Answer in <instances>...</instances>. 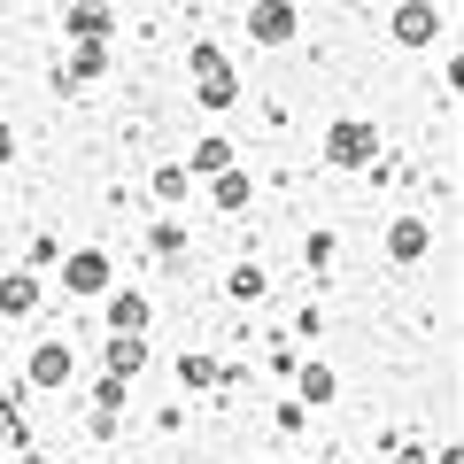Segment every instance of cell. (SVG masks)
<instances>
[{
  "mask_svg": "<svg viewBox=\"0 0 464 464\" xmlns=\"http://www.w3.org/2000/svg\"><path fill=\"white\" fill-rule=\"evenodd\" d=\"M325 155H333V170H364L372 155H380V132H372V124H356V116H341V124L325 132Z\"/></svg>",
  "mask_w": 464,
  "mask_h": 464,
  "instance_id": "obj_1",
  "label": "cell"
},
{
  "mask_svg": "<svg viewBox=\"0 0 464 464\" xmlns=\"http://www.w3.org/2000/svg\"><path fill=\"white\" fill-rule=\"evenodd\" d=\"M194 78H201V109H232L240 85H232V63L217 47H194Z\"/></svg>",
  "mask_w": 464,
  "mask_h": 464,
  "instance_id": "obj_2",
  "label": "cell"
},
{
  "mask_svg": "<svg viewBox=\"0 0 464 464\" xmlns=\"http://www.w3.org/2000/svg\"><path fill=\"white\" fill-rule=\"evenodd\" d=\"M248 32L264 39V47H286V39H295V0H256Z\"/></svg>",
  "mask_w": 464,
  "mask_h": 464,
  "instance_id": "obj_3",
  "label": "cell"
},
{
  "mask_svg": "<svg viewBox=\"0 0 464 464\" xmlns=\"http://www.w3.org/2000/svg\"><path fill=\"white\" fill-rule=\"evenodd\" d=\"M433 32H441V16H433L426 0H402V8H395V39H402V47H426Z\"/></svg>",
  "mask_w": 464,
  "mask_h": 464,
  "instance_id": "obj_4",
  "label": "cell"
},
{
  "mask_svg": "<svg viewBox=\"0 0 464 464\" xmlns=\"http://www.w3.org/2000/svg\"><path fill=\"white\" fill-rule=\"evenodd\" d=\"M70 32H78V47H101V39L116 32V16L101 8V0H78V8H70Z\"/></svg>",
  "mask_w": 464,
  "mask_h": 464,
  "instance_id": "obj_5",
  "label": "cell"
},
{
  "mask_svg": "<svg viewBox=\"0 0 464 464\" xmlns=\"http://www.w3.org/2000/svg\"><path fill=\"white\" fill-rule=\"evenodd\" d=\"M70 380V348L63 341H39L32 348V387H63Z\"/></svg>",
  "mask_w": 464,
  "mask_h": 464,
  "instance_id": "obj_6",
  "label": "cell"
},
{
  "mask_svg": "<svg viewBox=\"0 0 464 464\" xmlns=\"http://www.w3.org/2000/svg\"><path fill=\"white\" fill-rule=\"evenodd\" d=\"M63 279H70V295H101L109 286V256H70Z\"/></svg>",
  "mask_w": 464,
  "mask_h": 464,
  "instance_id": "obj_7",
  "label": "cell"
},
{
  "mask_svg": "<svg viewBox=\"0 0 464 464\" xmlns=\"http://www.w3.org/2000/svg\"><path fill=\"white\" fill-rule=\"evenodd\" d=\"M0 310H8V317H32L39 310V279H32V271H8V279H0Z\"/></svg>",
  "mask_w": 464,
  "mask_h": 464,
  "instance_id": "obj_8",
  "label": "cell"
},
{
  "mask_svg": "<svg viewBox=\"0 0 464 464\" xmlns=\"http://www.w3.org/2000/svg\"><path fill=\"white\" fill-rule=\"evenodd\" d=\"M140 364H148V348H140V333H116V341H109V380H132Z\"/></svg>",
  "mask_w": 464,
  "mask_h": 464,
  "instance_id": "obj_9",
  "label": "cell"
},
{
  "mask_svg": "<svg viewBox=\"0 0 464 464\" xmlns=\"http://www.w3.org/2000/svg\"><path fill=\"white\" fill-rule=\"evenodd\" d=\"M387 256H395V264H411V256H426V225H418V217H402V225H387Z\"/></svg>",
  "mask_w": 464,
  "mask_h": 464,
  "instance_id": "obj_10",
  "label": "cell"
},
{
  "mask_svg": "<svg viewBox=\"0 0 464 464\" xmlns=\"http://www.w3.org/2000/svg\"><path fill=\"white\" fill-rule=\"evenodd\" d=\"M101 70H109V47H78L63 63V85H85V78H101Z\"/></svg>",
  "mask_w": 464,
  "mask_h": 464,
  "instance_id": "obj_11",
  "label": "cell"
},
{
  "mask_svg": "<svg viewBox=\"0 0 464 464\" xmlns=\"http://www.w3.org/2000/svg\"><path fill=\"white\" fill-rule=\"evenodd\" d=\"M109 325L116 333H140V325H148V302H140V295H116L109 302Z\"/></svg>",
  "mask_w": 464,
  "mask_h": 464,
  "instance_id": "obj_12",
  "label": "cell"
},
{
  "mask_svg": "<svg viewBox=\"0 0 464 464\" xmlns=\"http://www.w3.org/2000/svg\"><path fill=\"white\" fill-rule=\"evenodd\" d=\"M217 209H248V179L240 170H217Z\"/></svg>",
  "mask_w": 464,
  "mask_h": 464,
  "instance_id": "obj_13",
  "label": "cell"
},
{
  "mask_svg": "<svg viewBox=\"0 0 464 464\" xmlns=\"http://www.w3.org/2000/svg\"><path fill=\"white\" fill-rule=\"evenodd\" d=\"M194 170H209V179H217V170H232V148H225V140H201V148H194Z\"/></svg>",
  "mask_w": 464,
  "mask_h": 464,
  "instance_id": "obj_14",
  "label": "cell"
},
{
  "mask_svg": "<svg viewBox=\"0 0 464 464\" xmlns=\"http://www.w3.org/2000/svg\"><path fill=\"white\" fill-rule=\"evenodd\" d=\"M333 395V372L325 364H302V402H325Z\"/></svg>",
  "mask_w": 464,
  "mask_h": 464,
  "instance_id": "obj_15",
  "label": "cell"
},
{
  "mask_svg": "<svg viewBox=\"0 0 464 464\" xmlns=\"http://www.w3.org/2000/svg\"><path fill=\"white\" fill-rule=\"evenodd\" d=\"M232 295L256 302V295H264V271H256V264H248V271H232Z\"/></svg>",
  "mask_w": 464,
  "mask_h": 464,
  "instance_id": "obj_16",
  "label": "cell"
},
{
  "mask_svg": "<svg viewBox=\"0 0 464 464\" xmlns=\"http://www.w3.org/2000/svg\"><path fill=\"white\" fill-rule=\"evenodd\" d=\"M8 155H16V140H8V124H0V163H8Z\"/></svg>",
  "mask_w": 464,
  "mask_h": 464,
  "instance_id": "obj_17",
  "label": "cell"
},
{
  "mask_svg": "<svg viewBox=\"0 0 464 464\" xmlns=\"http://www.w3.org/2000/svg\"><path fill=\"white\" fill-rule=\"evenodd\" d=\"M395 464H426V449H402V457H395Z\"/></svg>",
  "mask_w": 464,
  "mask_h": 464,
  "instance_id": "obj_18",
  "label": "cell"
}]
</instances>
